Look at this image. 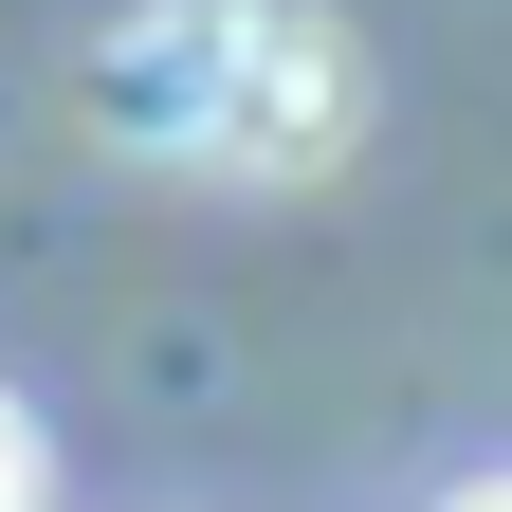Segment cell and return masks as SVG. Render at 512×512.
Listing matches in <instances>:
<instances>
[{"label": "cell", "instance_id": "1", "mask_svg": "<svg viewBox=\"0 0 512 512\" xmlns=\"http://www.w3.org/2000/svg\"><path fill=\"white\" fill-rule=\"evenodd\" d=\"M348 37L311 19V0H147V19H110L92 55V128L110 147H165V165H238V183H293L348 147Z\"/></svg>", "mask_w": 512, "mask_h": 512}, {"label": "cell", "instance_id": "2", "mask_svg": "<svg viewBox=\"0 0 512 512\" xmlns=\"http://www.w3.org/2000/svg\"><path fill=\"white\" fill-rule=\"evenodd\" d=\"M0 512H37V421L0 403Z\"/></svg>", "mask_w": 512, "mask_h": 512}, {"label": "cell", "instance_id": "3", "mask_svg": "<svg viewBox=\"0 0 512 512\" xmlns=\"http://www.w3.org/2000/svg\"><path fill=\"white\" fill-rule=\"evenodd\" d=\"M439 512H512V494H439Z\"/></svg>", "mask_w": 512, "mask_h": 512}]
</instances>
